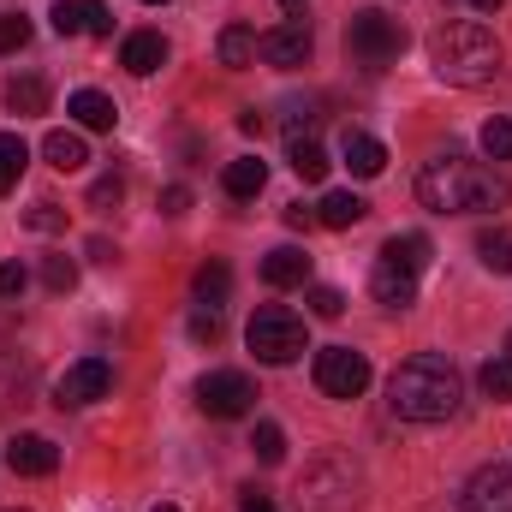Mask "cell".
Wrapping results in <instances>:
<instances>
[{
  "instance_id": "cell-1",
  "label": "cell",
  "mask_w": 512,
  "mask_h": 512,
  "mask_svg": "<svg viewBox=\"0 0 512 512\" xmlns=\"http://www.w3.org/2000/svg\"><path fill=\"white\" fill-rule=\"evenodd\" d=\"M507 197L512 185L495 167H483L471 155H453V149L423 161V173H417V203L435 209V215H489V209H507Z\"/></svg>"
},
{
  "instance_id": "cell-2",
  "label": "cell",
  "mask_w": 512,
  "mask_h": 512,
  "mask_svg": "<svg viewBox=\"0 0 512 512\" xmlns=\"http://www.w3.org/2000/svg\"><path fill=\"white\" fill-rule=\"evenodd\" d=\"M459 399H465V382L441 352H417L387 376V405L405 423H447L459 411Z\"/></svg>"
},
{
  "instance_id": "cell-3",
  "label": "cell",
  "mask_w": 512,
  "mask_h": 512,
  "mask_svg": "<svg viewBox=\"0 0 512 512\" xmlns=\"http://www.w3.org/2000/svg\"><path fill=\"white\" fill-rule=\"evenodd\" d=\"M429 66H435L441 84L477 90V84H489V78L501 72V42H495L489 24H477V18H453V24H441V30L429 36Z\"/></svg>"
},
{
  "instance_id": "cell-4",
  "label": "cell",
  "mask_w": 512,
  "mask_h": 512,
  "mask_svg": "<svg viewBox=\"0 0 512 512\" xmlns=\"http://www.w3.org/2000/svg\"><path fill=\"white\" fill-rule=\"evenodd\" d=\"M429 268V239L423 233H393L376 256V274H370V292L382 298L387 310H405L417 304V280Z\"/></svg>"
},
{
  "instance_id": "cell-5",
  "label": "cell",
  "mask_w": 512,
  "mask_h": 512,
  "mask_svg": "<svg viewBox=\"0 0 512 512\" xmlns=\"http://www.w3.org/2000/svg\"><path fill=\"white\" fill-rule=\"evenodd\" d=\"M358 501V465L352 459H316L298 483V512H352Z\"/></svg>"
},
{
  "instance_id": "cell-6",
  "label": "cell",
  "mask_w": 512,
  "mask_h": 512,
  "mask_svg": "<svg viewBox=\"0 0 512 512\" xmlns=\"http://www.w3.org/2000/svg\"><path fill=\"white\" fill-rule=\"evenodd\" d=\"M245 340L262 364H292V358H304V316H292L286 304H262L245 328Z\"/></svg>"
},
{
  "instance_id": "cell-7",
  "label": "cell",
  "mask_w": 512,
  "mask_h": 512,
  "mask_svg": "<svg viewBox=\"0 0 512 512\" xmlns=\"http://www.w3.org/2000/svg\"><path fill=\"white\" fill-rule=\"evenodd\" d=\"M346 48H352V60H364V66H387V60L405 54V24L370 6V12H358V18L346 24Z\"/></svg>"
},
{
  "instance_id": "cell-8",
  "label": "cell",
  "mask_w": 512,
  "mask_h": 512,
  "mask_svg": "<svg viewBox=\"0 0 512 512\" xmlns=\"http://www.w3.org/2000/svg\"><path fill=\"white\" fill-rule=\"evenodd\" d=\"M316 387L328 399H358L370 387V358L352 352V346H322L316 352Z\"/></svg>"
},
{
  "instance_id": "cell-9",
  "label": "cell",
  "mask_w": 512,
  "mask_h": 512,
  "mask_svg": "<svg viewBox=\"0 0 512 512\" xmlns=\"http://www.w3.org/2000/svg\"><path fill=\"white\" fill-rule=\"evenodd\" d=\"M197 405L209 411V417H245L256 405V387L245 370H209L203 382H197Z\"/></svg>"
},
{
  "instance_id": "cell-10",
  "label": "cell",
  "mask_w": 512,
  "mask_h": 512,
  "mask_svg": "<svg viewBox=\"0 0 512 512\" xmlns=\"http://www.w3.org/2000/svg\"><path fill=\"white\" fill-rule=\"evenodd\" d=\"M108 387H114V364L108 358H78L54 382V405H90V399H108Z\"/></svg>"
},
{
  "instance_id": "cell-11",
  "label": "cell",
  "mask_w": 512,
  "mask_h": 512,
  "mask_svg": "<svg viewBox=\"0 0 512 512\" xmlns=\"http://www.w3.org/2000/svg\"><path fill=\"white\" fill-rule=\"evenodd\" d=\"M310 48H316V36H310V24H304V18L274 24V30H262V36H256V54H262L268 66H280V72L304 66V60H310Z\"/></svg>"
},
{
  "instance_id": "cell-12",
  "label": "cell",
  "mask_w": 512,
  "mask_h": 512,
  "mask_svg": "<svg viewBox=\"0 0 512 512\" xmlns=\"http://www.w3.org/2000/svg\"><path fill=\"white\" fill-rule=\"evenodd\" d=\"M465 512H512V465H483L465 483Z\"/></svg>"
},
{
  "instance_id": "cell-13",
  "label": "cell",
  "mask_w": 512,
  "mask_h": 512,
  "mask_svg": "<svg viewBox=\"0 0 512 512\" xmlns=\"http://www.w3.org/2000/svg\"><path fill=\"white\" fill-rule=\"evenodd\" d=\"M6 465H12L18 477H54V465H60V447H54L48 435H18V441L6 447Z\"/></svg>"
},
{
  "instance_id": "cell-14",
  "label": "cell",
  "mask_w": 512,
  "mask_h": 512,
  "mask_svg": "<svg viewBox=\"0 0 512 512\" xmlns=\"http://www.w3.org/2000/svg\"><path fill=\"white\" fill-rule=\"evenodd\" d=\"M120 66H126L131 78L161 72V66H167V42H161L155 30H137V36H126V48H120Z\"/></svg>"
},
{
  "instance_id": "cell-15",
  "label": "cell",
  "mask_w": 512,
  "mask_h": 512,
  "mask_svg": "<svg viewBox=\"0 0 512 512\" xmlns=\"http://www.w3.org/2000/svg\"><path fill=\"white\" fill-rule=\"evenodd\" d=\"M262 280H268V286H304V280H310V251H298V245L268 251L262 256Z\"/></svg>"
},
{
  "instance_id": "cell-16",
  "label": "cell",
  "mask_w": 512,
  "mask_h": 512,
  "mask_svg": "<svg viewBox=\"0 0 512 512\" xmlns=\"http://www.w3.org/2000/svg\"><path fill=\"white\" fill-rule=\"evenodd\" d=\"M66 114H72L84 131H114V120H120L114 96H102V90H78V96L66 102Z\"/></svg>"
},
{
  "instance_id": "cell-17",
  "label": "cell",
  "mask_w": 512,
  "mask_h": 512,
  "mask_svg": "<svg viewBox=\"0 0 512 512\" xmlns=\"http://www.w3.org/2000/svg\"><path fill=\"white\" fill-rule=\"evenodd\" d=\"M364 215H370V203H364L358 191H328V197H322V209H316V221H322V227H334V233L358 227Z\"/></svg>"
},
{
  "instance_id": "cell-18",
  "label": "cell",
  "mask_w": 512,
  "mask_h": 512,
  "mask_svg": "<svg viewBox=\"0 0 512 512\" xmlns=\"http://www.w3.org/2000/svg\"><path fill=\"white\" fill-rule=\"evenodd\" d=\"M42 155H48V167H60V173H78V167L90 161V143H84L78 131H48V137H42Z\"/></svg>"
},
{
  "instance_id": "cell-19",
  "label": "cell",
  "mask_w": 512,
  "mask_h": 512,
  "mask_svg": "<svg viewBox=\"0 0 512 512\" xmlns=\"http://www.w3.org/2000/svg\"><path fill=\"white\" fill-rule=\"evenodd\" d=\"M221 185H227V197H256L262 185H268V161H256V155H239V161H227V173H221Z\"/></svg>"
},
{
  "instance_id": "cell-20",
  "label": "cell",
  "mask_w": 512,
  "mask_h": 512,
  "mask_svg": "<svg viewBox=\"0 0 512 512\" xmlns=\"http://www.w3.org/2000/svg\"><path fill=\"white\" fill-rule=\"evenodd\" d=\"M346 167L358 173V179H376L387 167V149L370 137V131H346Z\"/></svg>"
},
{
  "instance_id": "cell-21",
  "label": "cell",
  "mask_w": 512,
  "mask_h": 512,
  "mask_svg": "<svg viewBox=\"0 0 512 512\" xmlns=\"http://www.w3.org/2000/svg\"><path fill=\"white\" fill-rule=\"evenodd\" d=\"M286 161H292V173H298L304 185H322V179H328V149H322L316 137H292Z\"/></svg>"
},
{
  "instance_id": "cell-22",
  "label": "cell",
  "mask_w": 512,
  "mask_h": 512,
  "mask_svg": "<svg viewBox=\"0 0 512 512\" xmlns=\"http://www.w3.org/2000/svg\"><path fill=\"white\" fill-rule=\"evenodd\" d=\"M215 54H221V66H233V72L256 66V30L251 24H227L221 42H215Z\"/></svg>"
},
{
  "instance_id": "cell-23",
  "label": "cell",
  "mask_w": 512,
  "mask_h": 512,
  "mask_svg": "<svg viewBox=\"0 0 512 512\" xmlns=\"http://www.w3.org/2000/svg\"><path fill=\"white\" fill-rule=\"evenodd\" d=\"M24 161H30V143H24L18 131H0V197H6L12 185H18Z\"/></svg>"
},
{
  "instance_id": "cell-24",
  "label": "cell",
  "mask_w": 512,
  "mask_h": 512,
  "mask_svg": "<svg viewBox=\"0 0 512 512\" xmlns=\"http://www.w3.org/2000/svg\"><path fill=\"white\" fill-rule=\"evenodd\" d=\"M6 108L12 114H42L48 108V84L42 78H12L6 84Z\"/></svg>"
},
{
  "instance_id": "cell-25",
  "label": "cell",
  "mask_w": 512,
  "mask_h": 512,
  "mask_svg": "<svg viewBox=\"0 0 512 512\" xmlns=\"http://www.w3.org/2000/svg\"><path fill=\"white\" fill-rule=\"evenodd\" d=\"M227 292H233V274H227V262H209V268H197V298L215 310V304H227Z\"/></svg>"
},
{
  "instance_id": "cell-26",
  "label": "cell",
  "mask_w": 512,
  "mask_h": 512,
  "mask_svg": "<svg viewBox=\"0 0 512 512\" xmlns=\"http://www.w3.org/2000/svg\"><path fill=\"white\" fill-rule=\"evenodd\" d=\"M477 382H483V393H489L495 405H507V399H512V358H507V352H501V358H489Z\"/></svg>"
},
{
  "instance_id": "cell-27",
  "label": "cell",
  "mask_w": 512,
  "mask_h": 512,
  "mask_svg": "<svg viewBox=\"0 0 512 512\" xmlns=\"http://www.w3.org/2000/svg\"><path fill=\"white\" fill-rule=\"evenodd\" d=\"M251 453L262 459V465H280V459H286V429H280V423H256Z\"/></svg>"
},
{
  "instance_id": "cell-28",
  "label": "cell",
  "mask_w": 512,
  "mask_h": 512,
  "mask_svg": "<svg viewBox=\"0 0 512 512\" xmlns=\"http://www.w3.org/2000/svg\"><path fill=\"white\" fill-rule=\"evenodd\" d=\"M477 143H483V155H489V161H512V120L495 114L489 126L477 131Z\"/></svg>"
},
{
  "instance_id": "cell-29",
  "label": "cell",
  "mask_w": 512,
  "mask_h": 512,
  "mask_svg": "<svg viewBox=\"0 0 512 512\" xmlns=\"http://www.w3.org/2000/svg\"><path fill=\"white\" fill-rule=\"evenodd\" d=\"M477 256H483V268L512 274V233H483V239H477Z\"/></svg>"
},
{
  "instance_id": "cell-30",
  "label": "cell",
  "mask_w": 512,
  "mask_h": 512,
  "mask_svg": "<svg viewBox=\"0 0 512 512\" xmlns=\"http://www.w3.org/2000/svg\"><path fill=\"white\" fill-rule=\"evenodd\" d=\"M42 286L48 292H72L78 286V262L72 256H42Z\"/></svg>"
},
{
  "instance_id": "cell-31",
  "label": "cell",
  "mask_w": 512,
  "mask_h": 512,
  "mask_svg": "<svg viewBox=\"0 0 512 512\" xmlns=\"http://www.w3.org/2000/svg\"><path fill=\"white\" fill-rule=\"evenodd\" d=\"M24 227H30V233H60V227H66V209H60V203H30V209H24Z\"/></svg>"
},
{
  "instance_id": "cell-32",
  "label": "cell",
  "mask_w": 512,
  "mask_h": 512,
  "mask_svg": "<svg viewBox=\"0 0 512 512\" xmlns=\"http://www.w3.org/2000/svg\"><path fill=\"white\" fill-rule=\"evenodd\" d=\"M30 42V18L24 12H0V54H18Z\"/></svg>"
},
{
  "instance_id": "cell-33",
  "label": "cell",
  "mask_w": 512,
  "mask_h": 512,
  "mask_svg": "<svg viewBox=\"0 0 512 512\" xmlns=\"http://www.w3.org/2000/svg\"><path fill=\"white\" fill-rule=\"evenodd\" d=\"M120 197H126V179H120V173H102V179L90 185V209H114Z\"/></svg>"
},
{
  "instance_id": "cell-34",
  "label": "cell",
  "mask_w": 512,
  "mask_h": 512,
  "mask_svg": "<svg viewBox=\"0 0 512 512\" xmlns=\"http://www.w3.org/2000/svg\"><path fill=\"white\" fill-rule=\"evenodd\" d=\"M54 30H60V36H78V30H84V0H60V6H54Z\"/></svg>"
},
{
  "instance_id": "cell-35",
  "label": "cell",
  "mask_w": 512,
  "mask_h": 512,
  "mask_svg": "<svg viewBox=\"0 0 512 512\" xmlns=\"http://www.w3.org/2000/svg\"><path fill=\"white\" fill-rule=\"evenodd\" d=\"M18 393H24V370H18L12 358H0V411H6Z\"/></svg>"
},
{
  "instance_id": "cell-36",
  "label": "cell",
  "mask_w": 512,
  "mask_h": 512,
  "mask_svg": "<svg viewBox=\"0 0 512 512\" xmlns=\"http://www.w3.org/2000/svg\"><path fill=\"white\" fill-rule=\"evenodd\" d=\"M310 310H316V316H322V322H334V316H340V310H346V298H340V292H334V286H316V292H310Z\"/></svg>"
},
{
  "instance_id": "cell-37",
  "label": "cell",
  "mask_w": 512,
  "mask_h": 512,
  "mask_svg": "<svg viewBox=\"0 0 512 512\" xmlns=\"http://www.w3.org/2000/svg\"><path fill=\"white\" fill-rule=\"evenodd\" d=\"M84 30H90V36H114V18H108L102 0H84Z\"/></svg>"
},
{
  "instance_id": "cell-38",
  "label": "cell",
  "mask_w": 512,
  "mask_h": 512,
  "mask_svg": "<svg viewBox=\"0 0 512 512\" xmlns=\"http://www.w3.org/2000/svg\"><path fill=\"white\" fill-rule=\"evenodd\" d=\"M30 286V274H24V262H0V298H18Z\"/></svg>"
},
{
  "instance_id": "cell-39",
  "label": "cell",
  "mask_w": 512,
  "mask_h": 512,
  "mask_svg": "<svg viewBox=\"0 0 512 512\" xmlns=\"http://www.w3.org/2000/svg\"><path fill=\"white\" fill-rule=\"evenodd\" d=\"M239 512H274V495H268V489H239Z\"/></svg>"
},
{
  "instance_id": "cell-40",
  "label": "cell",
  "mask_w": 512,
  "mask_h": 512,
  "mask_svg": "<svg viewBox=\"0 0 512 512\" xmlns=\"http://www.w3.org/2000/svg\"><path fill=\"white\" fill-rule=\"evenodd\" d=\"M185 209H191V191L185 185H167L161 191V215H185Z\"/></svg>"
},
{
  "instance_id": "cell-41",
  "label": "cell",
  "mask_w": 512,
  "mask_h": 512,
  "mask_svg": "<svg viewBox=\"0 0 512 512\" xmlns=\"http://www.w3.org/2000/svg\"><path fill=\"white\" fill-rule=\"evenodd\" d=\"M191 334H197V340H221V316H215V310H197V316H191Z\"/></svg>"
},
{
  "instance_id": "cell-42",
  "label": "cell",
  "mask_w": 512,
  "mask_h": 512,
  "mask_svg": "<svg viewBox=\"0 0 512 512\" xmlns=\"http://www.w3.org/2000/svg\"><path fill=\"white\" fill-rule=\"evenodd\" d=\"M310 221H316V215H310L304 203H292V209H286V227H310Z\"/></svg>"
},
{
  "instance_id": "cell-43",
  "label": "cell",
  "mask_w": 512,
  "mask_h": 512,
  "mask_svg": "<svg viewBox=\"0 0 512 512\" xmlns=\"http://www.w3.org/2000/svg\"><path fill=\"white\" fill-rule=\"evenodd\" d=\"M262 126H268V120H262L256 108H245V114H239V131H251V137H256V131H262Z\"/></svg>"
},
{
  "instance_id": "cell-44",
  "label": "cell",
  "mask_w": 512,
  "mask_h": 512,
  "mask_svg": "<svg viewBox=\"0 0 512 512\" xmlns=\"http://www.w3.org/2000/svg\"><path fill=\"white\" fill-rule=\"evenodd\" d=\"M471 6H477V12H501V0H471Z\"/></svg>"
},
{
  "instance_id": "cell-45",
  "label": "cell",
  "mask_w": 512,
  "mask_h": 512,
  "mask_svg": "<svg viewBox=\"0 0 512 512\" xmlns=\"http://www.w3.org/2000/svg\"><path fill=\"white\" fill-rule=\"evenodd\" d=\"M280 6H304V0H280Z\"/></svg>"
},
{
  "instance_id": "cell-46",
  "label": "cell",
  "mask_w": 512,
  "mask_h": 512,
  "mask_svg": "<svg viewBox=\"0 0 512 512\" xmlns=\"http://www.w3.org/2000/svg\"><path fill=\"white\" fill-rule=\"evenodd\" d=\"M155 512H179V507H155Z\"/></svg>"
},
{
  "instance_id": "cell-47",
  "label": "cell",
  "mask_w": 512,
  "mask_h": 512,
  "mask_svg": "<svg viewBox=\"0 0 512 512\" xmlns=\"http://www.w3.org/2000/svg\"><path fill=\"white\" fill-rule=\"evenodd\" d=\"M143 6H161V0H143Z\"/></svg>"
},
{
  "instance_id": "cell-48",
  "label": "cell",
  "mask_w": 512,
  "mask_h": 512,
  "mask_svg": "<svg viewBox=\"0 0 512 512\" xmlns=\"http://www.w3.org/2000/svg\"><path fill=\"white\" fill-rule=\"evenodd\" d=\"M507 358H512V340H507Z\"/></svg>"
},
{
  "instance_id": "cell-49",
  "label": "cell",
  "mask_w": 512,
  "mask_h": 512,
  "mask_svg": "<svg viewBox=\"0 0 512 512\" xmlns=\"http://www.w3.org/2000/svg\"><path fill=\"white\" fill-rule=\"evenodd\" d=\"M6 512H12V507H6Z\"/></svg>"
}]
</instances>
